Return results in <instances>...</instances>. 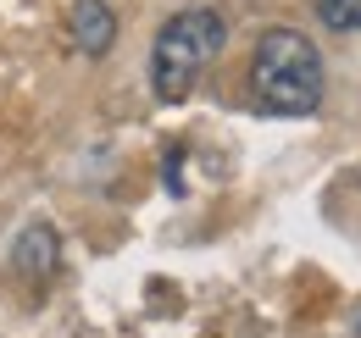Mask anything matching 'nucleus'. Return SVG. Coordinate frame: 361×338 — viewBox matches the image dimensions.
<instances>
[{
    "label": "nucleus",
    "mask_w": 361,
    "mask_h": 338,
    "mask_svg": "<svg viewBox=\"0 0 361 338\" xmlns=\"http://www.w3.org/2000/svg\"><path fill=\"white\" fill-rule=\"evenodd\" d=\"M223 44H228V23L212 6H189L178 17H167V28L150 44V89H156V100H167V106L189 100V89L223 56Z\"/></svg>",
    "instance_id": "nucleus-2"
},
{
    "label": "nucleus",
    "mask_w": 361,
    "mask_h": 338,
    "mask_svg": "<svg viewBox=\"0 0 361 338\" xmlns=\"http://www.w3.org/2000/svg\"><path fill=\"white\" fill-rule=\"evenodd\" d=\"M317 17L339 34H361V0H317Z\"/></svg>",
    "instance_id": "nucleus-5"
},
{
    "label": "nucleus",
    "mask_w": 361,
    "mask_h": 338,
    "mask_svg": "<svg viewBox=\"0 0 361 338\" xmlns=\"http://www.w3.org/2000/svg\"><path fill=\"white\" fill-rule=\"evenodd\" d=\"M11 266H17L34 289H45L50 277H56V266H61V239H56V227H45V222L23 227L17 244H11Z\"/></svg>",
    "instance_id": "nucleus-3"
},
{
    "label": "nucleus",
    "mask_w": 361,
    "mask_h": 338,
    "mask_svg": "<svg viewBox=\"0 0 361 338\" xmlns=\"http://www.w3.org/2000/svg\"><path fill=\"white\" fill-rule=\"evenodd\" d=\"M67 34H73V44H78L84 56H106V50L117 44V17H111L106 0H78L73 17H67Z\"/></svg>",
    "instance_id": "nucleus-4"
},
{
    "label": "nucleus",
    "mask_w": 361,
    "mask_h": 338,
    "mask_svg": "<svg viewBox=\"0 0 361 338\" xmlns=\"http://www.w3.org/2000/svg\"><path fill=\"white\" fill-rule=\"evenodd\" d=\"M250 89L278 117H312L322 106V56L295 28H267L250 56Z\"/></svg>",
    "instance_id": "nucleus-1"
}]
</instances>
